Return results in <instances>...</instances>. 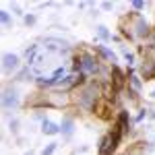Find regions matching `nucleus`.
Returning a JSON list of instances; mask_svg holds the SVG:
<instances>
[{
    "label": "nucleus",
    "mask_w": 155,
    "mask_h": 155,
    "mask_svg": "<svg viewBox=\"0 0 155 155\" xmlns=\"http://www.w3.org/2000/svg\"><path fill=\"white\" fill-rule=\"evenodd\" d=\"M130 85H132V89H137V91L141 89V81H139L137 77H132V79H130Z\"/></svg>",
    "instance_id": "9b49d317"
},
{
    "label": "nucleus",
    "mask_w": 155,
    "mask_h": 155,
    "mask_svg": "<svg viewBox=\"0 0 155 155\" xmlns=\"http://www.w3.org/2000/svg\"><path fill=\"white\" fill-rule=\"evenodd\" d=\"M46 48L52 50V52H66L68 44L62 41V39H56V37H46Z\"/></svg>",
    "instance_id": "f257e3e1"
},
{
    "label": "nucleus",
    "mask_w": 155,
    "mask_h": 155,
    "mask_svg": "<svg viewBox=\"0 0 155 155\" xmlns=\"http://www.w3.org/2000/svg\"><path fill=\"white\" fill-rule=\"evenodd\" d=\"M2 23H4V25L11 23V17H8V12H6V11H2Z\"/></svg>",
    "instance_id": "f8f14e48"
},
{
    "label": "nucleus",
    "mask_w": 155,
    "mask_h": 155,
    "mask_svg": "<svg viewBox=\"0 0 155 155\" xmlns=\"http://www.w3.org/2000/svg\"><path fill=\"white\" fill-rule=\"evenodd\" d=\"M2 104H4V107H6V110H8V107H15L17 104H19L17 93H15V91H6V93H4V97H2Z\"/></svg>",
    "instance_id": "20e7f679"
},
{
    "label": "nucleus",
    "mask_w": 155,
    "mask_h": 155,
    "mask_svg": "<svg viewBox=\"0 0 155 155\" xmlns=\"http://www.w3.org/2000/svg\"><path fill=\"white\" fill-rule=\"evenodd\" d=\"M81 68H83V72H95L97 64H95V60L91 58V56H85L83 62H81Z\"/></svg>",
    "instance_id": "39448f33"
},
{
    "label": "nucleus",
    "mask_w": 155,
    "mask_h": 155,
    "mask_svg": "<svg viewBox=\"0 0 155 155\" xmlns=\"http://www.w3.org/2000/svg\"><path fill=\"white\" fill-rule=\"evenodd\" d=\"M151 118H155V112H153V114H151Z\"/></svg>",
    "instance_id": "2eb2a0df"
},
{
    "label": "nucleus",
    "mask_w": 155,
    "mask_h": 155,
    "mask_svg": "<svg viewBox=\"0 0 155 155\" xmlns=\"http://www.w3.org/2000/svg\"><path fill=\"white\" fill-rule=\"evenodd\" d=\"M132 6H134L137 11H141V8H143V2H141V0H134V2H132Z\"/></svg>",
    "instance_id": "4468645a"
},
{
    "label": "nucleus",
    "mask_w": 155,
    "mask_h": 155,
    "mask_svg": "<svg viewBox=\"0 0 155 155\" xmlns=\"http://www.w3.org/2000/svg\"><path fill=\"white\" fill-rule=\"evenodd\" d=\"M97 50H99V54H101V56H106V58H110V60H116V54H112V52L106 50L104 46H97Z\"/></svg>",
    "instance_id": "6e6552de"
},
{
    "label": "nucleus",
    "mask_w": 155,
    "mask_h": 155,
    "mask_svg": "<svg viewBox=\"0 0 155 155\" xmlns=\"http://www.w3.org/2000/svg\"><path fill=\"white\" fill-rule=\"evenodd\" d=\"M25 23H27V25H33V23H35V17H33V15H27V17H25Z\"/></svg>",
    "instance_id": "ddd939ff"
},
{
    "label": "nucleus",
    "mask_w": 155,
    "mask_h": 155,
    "mask_svg": "<svg viewBox=\"0 0 155 155\" xmlns=\"http://www.w3.org/2000/svg\"><path fill=\"white\" fill-rule=\"evenodd\" d=\"M60 128H62V132H64L66 137H71V134H72V120L71 118L62 120V126H60Z\"/></svg>",
    "instance_id": "0eeeda50"
},
{
    "label": "nucleus",
    "mask_w": 155,
    "mask_h": 155,
    "mask_svg": "<svg viewBox=\"0 0 155 155\" xmlns=\"http://www.w3.org/2000/svg\"><path fill=\"white\" fill-rule=\"evenodd\" d=\"M25 155H33V153H25Z\"/></svg>",
    "instance_id": "f3484780"
},
{
    "label": "nucleus",
    "mask_w": 155,
    "mask_h": 155,
    "mask_svg": "<svg viewBox=\"0 0 155 155\" xmlns=\"http://www.w3.org/2000/svg\"><path fill=\"white\" fill-rule=\"evenodd\" d=\"M116 143H118V134L106 137V139L101 141V147H99V155H110V151H114Z\"/></svg>",
    "instance_id": "f03ea898"
},
{
    "label": "nucleus",
    "mask_w": 155,
    "mask_h": 155,
    "mask_svg": "<svg viewBox=\"0 0 155 155\" xmlns=\"http://www.w3.org/2000/svg\"><path fill=\"white\" fill-rule=\"evenodd\" d=\"M41 130L46 132V134H58L60 132V128L54 124V122H50V120H44L41 122Z\"/></svg>",
    "instance_id": "423d86ee"
},
{
    "label": "nucleus",
    "mask_w": 155,
    "mask_h": 155,
    "mask_svg": "<svg viewBox=\"0 0 155 155\" xmlns=\"http://www.w3.org/2000/svg\"><path fill=\"white\" fill-rule=\"evenodd\" d=\"M97 31H99V37H104V39H110V33H107L106 27H97Z\"/></svg>",
    "instance_id": "1a4fd4ad"
},
{
    "label": "nucleus",
    "mask_w": 155,
    "mask_h": 155,
    "mask_svg": "<svg viewBox=\"0 0 155 155\" xmlns=\"http://www.w3.org/2000/svg\"><path fill=\"white\" fill-rule=\"evenodd\" d=\"M151 95H153V97H155V89H153V93H151Z\"/></svg>",
    "instance_id": "dca6fc26"
},
{
    "label": "nucleus",
    "mask_w": 155,
    "mask_h": 155,
    "mask_svg": "<svg viewBox=\"0 0 155 155\" xmlns=\"http://www.w3.org/2000/svg\"><path fill=\"white\" fill-rule=\"evenodd\" d=\"M54 151H56V143L48 145V147H46V149H44V155H52V153H54Z\"/></svg>",
    "instance_id": "9d476101"
},
{
    "label": "nucleus",
    "mask_w": 155,
    "mask_h": 155,
    "mask_svg": "<svg viewBox=\"0 0 155 155\" xmlns=\"http://www.w3.org/2000/svg\"><path fill=\"white\" fill-rule=\"evenodd\" d=\"M17 66H19V56H15V54H4L2 56V68L6 72L15 71Z\"/></svg>",
    "instance_id": "7ed1b4c3"
}]
</instances>
